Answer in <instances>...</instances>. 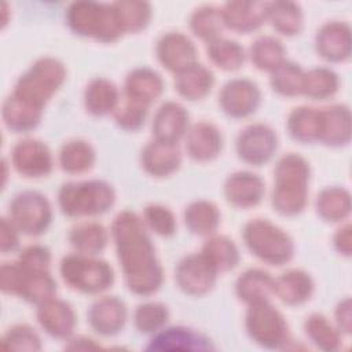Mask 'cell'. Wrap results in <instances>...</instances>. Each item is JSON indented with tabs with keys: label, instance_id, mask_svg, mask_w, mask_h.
Masks as SVG:
<instances>
[{
	"label": "cell",
	"instance_id": "30",
	"mask_svg": "<svg viewBox=\"0 0 352 352\" xmlns=\"http://www.w3.org/2000/svg\"><path fill=\"white\" fill-rule=\"evenodd\" d=\"M43 110L8 95L1 106V118L7 129L15 133L30 132L40 124Z\"/></svg>",
	"mask_w": 352,
	"mask_h": 352
},
{
	"label": "cell",
	"instance_id": "5",
	"mask_svg": "<svg viewBox=\"0 0 352 352\" xmlns=\"http://www.w3.org/2000/svg\"><path fill=\"white\" fill-rule=\"evenodd\" d=\"M242 239L254 257L270 265H285L296 253L292 236L268 219L248 221L242 230Z\"/></svg>",
	"mask_w": 352,
	"mask_h": 352
},
{
	"label": "cell",
	"instance_id": "35",
	"mask_svg": "<svg viewBox=\"0 0 352 352\" xmlns=\"http://www.w3.org/2000/svg\"><path fill=\"white\" fill-rule=\"evenodd\" d=\"M319 109L300 106L289 114L286 126L287 132L298 143L312 144L319 139Z\"/></svg>",
	"mask_w": 352,
	"mask_h": 352
},
{
	"label": "cell",
	"instance_id": "1",
	"mask_svg": "<svg viewBox=\"0 0 352 352\" xmlns=\"http://www.w3.org/2000/svg\"><path fill=\"white\" fill-rule=\"evenodd\" d=\"M110 235L128 290L138 296L158 292L164 270L142 217L131 210L120 212L111 223Z\"/></svg>",
	"mask_w": 352,
	"mask_h": 352
},
{
	"label": "cell",
	"instance_id": "28",
	"mask_svg": "<svg viewBox=\"0 0 352 352\" xmlns=\"http://www.w3.org/2000/svg\"><path fill=\"white\" fill-rule=\"evenodd\" d=\"M164 92L162 77L150 67L131 70L124 81V96L151 104Z\"/></svg>",
	"mask_w": 352,
	"mask_h": 352
},
{
	"label": "cell",
	"instance_id": "54",
	"mask_svg": "<svg viewBox=\"0 0 352 352\" xmlns=\"http://www.w3.org/2000/svg\"><path fill=\"white\" fill-rule=\"evenodd\" d=\"M67 341L69 344L66 345V349H70V351H94V349L102 348L99 344H96L92 338H88V337H77Z\"/></svg>",
	"mask_w": 352,
	"mask_h": 352
},
{
	"label": "cell",
	"instance_id": "8",
	"mask_svg": "<svg viewBox=\"0 0 352 352\" xmlns=\"http://www.w3.org/2000/svg\"><path fill=\"white\" fill-rule=\"evenodd\" d=\"M0 289L6 294H14L30 304H41L56 294V282L50 270L33 271L18 261L3 263L0 267Z\"/></svg>",
	"mask_w": 352,
	"mask_h": 352
},
{
	"label": "cell",
	"instance_id": "22",
	"mask_svg": "<svg viewBox=\"0 0 352 352\" xmlns=\"http://www.w3.org/2000/svg\"><path fill=\"white\" fill-rule=\"evenodd\" d=\"M190 128V116L188 111L177 102H165L162 103L154 114L151 129L153 139L179 143L183 139Z\"/></svg>",
	"mask_w": 352,
	"mask_h": 352
},
{
	"label": "cell",
	"instance_id": "26",
	"mask_svg": "<svg viewBox=\"0 0 352 352\" xmlns=\"http://www.w3.org/2000/svg\"><path fill=\"white\" fill-rule=\"evenodd\" d=\"M315 285L311 275L300 268H292L274 278V296L283 304L297 307L305 304L312 293Z\"/></svg>",
	"mask_w": 352,
	"mask_h": 352
},
{
	"label": "cell",
	"instance_id": "18",
	"mask_svg": "<svg viewBox=\"0 0 352 352\" xmlns=\"http://www.w3.org/2000/svg\"><path fill=\"white\" fill-rule=\"evenodd\" d=\"M36 318L41 329L56 340H69L76 329V312L65 300L52 297L37 305Z\"/></svg>",
	"mask_w": 352,
	"mask_h": 352
},
{
	"label": "cell",
	"instance_id": "3",
	"mask_svg": "<svg viewBox=\"0 0 352 352\" xmlns=\"http://www.w3.org/2000/svg\"><path fill=\"white\" fill-rule=\"evenodd\" d=\"M66 80L65 65L52 56L38 58L18 78L11 95L44 110Z\"/></svg>",
	"mask_w": 352,
	"mask_h": 352
},
{
	"label": "cell",
	"instance_id": "16",
	"mask_svg": "<svg viewBox=\"0 0 352 352\" xmlns=\"http://www.w3.org/2000/svg\"><path fill=\"white\" fill-rule=\"evenodd\" d=\"M128 309L117 296H103L95 300L88 312L87 320L91 329L103 337L117 336L125 326Z\"/></svg>",
	"mask_w": 352,
	"mask_h": 352
},
{
	"label": "cell",
	"instance_id": "21",
	"mask_svg": "<svg viewBox=\"0 0 352 352\" xmlns=\"http://www.w3.org/2000/svg\"><path fill=\"white\" fill-rule=\"evenodd\" d=\"M224 28L248 34L267 22V1H228L221 7Z\"/></svg>",
	"mask_w": 352,
	"mask_h": 352
},
{
	"label": "cell",
	"instance_id": "11",
	"mask_svg": "<svg viewBox=\"0 0 352 352\" xmlns=\"http://www.w3.org/2000/svg\"><path fill=\"white\" fill-rule=\"evenodd\" d=\"M278 148L275 131L265 124H250L243 128L235 140L238 158L245 164L261 166L272 160Z\"/></svg>",
	"mask_w": 352,
	"mask_h": 352
},
{
	"label": "cell",
	"instance_id": "44",
	"mask_svg": "<svg viewBox=\"0 0 352 352\" xmlns=\"http://www.w3.org/2000/svg\"><path fill=\"white\" fill-rule=\"evenodd\" d=\"M188 23L194 36L208 44L221 37V32L224 29L221 8L214 6H202L191 14Z\"/></svg>",
	"mask_w": 352,
	"mask_h": 352
},
{
	"label": "cell",
	"instance_id": "9",
	"mask_svg": "<svg viewBox=\"0 0 352 352\" xmlns=\"http://www.w3.org/2000/svg\"><path fill=\"white\" fill-rule=\"evenodd\" d=\"M245 329L250 340L265 349H283L290 342L287 322L270 300L248 305Z\"/></svg>",
	"mask_w": 352,
	"mask_h": 352
},
{
	"label": "cell",
	"instance_id": "4",
	"mask_svg": "<svg viewBox=\"0 0 352 352\" xmlns=\"http://www.w3.org/2000/svg\"><path fill=\"white\" fill-rule=\"evenodd\" d=\"M116 202L113 186L104 180L91 179L67 182L58 191V205L67 217L100 216Z\"/></svg>",
	"mask_w": 352,
	"mask_h": 352
},
{
	"label": "cell",
	"instance_id": "15",
	"mask_svg": "<svg viewBox=\"0 0 352 352\" xmlns=\"http://www.w3.org/2000/svg\"><path fill=\"white\" fill-rule=\"evenodd\" d=\"M146 351H213L212 340L201 331L186 326L164 327L154 333Z\"/></svg>",
	"mask_w": 352,
	"mask_h": 352
},
{
	"label": "cell",
	"instance_id": "52",
	"mask_svg": "<svg viewBox=\"0 0 352 352\" xmlns=\"http://www.w3.org/2000/svg\"><path fill=\"white\" fill-rule=\"evenodd\" d=\"M336 326L341 334H351L352 331V304L351 298L345 297L341 300L334 311Z\"/></svg>",
	"mask_w": 352,
	"mask_h": 352
},
{
	"label": "cell",
	"instance_id": "47",
	"mask_svg": "<svg viewBox=\"0 0 352 352\" xmlns=\"http://www.w3.org/2000/svg\"><path fill=\"white\" fill-rule=\"evenodd\" d=\"M148 107L150 106L143 102L124 96V100L120 102L118 107L113 113V117L118 128L128 132H135L143 126Z\"/></svg>",
	"mask_w": 352,
	"mask_h": 352
},
{
	"label": "cell",
	"instance_id": "45",
	"mask_svg": "<svg viewBox=\"0 0 352 352\" xmlns=\"http://www.w3.org/2000/svg\"><path fill=\"white\" fill-rule=\"evenodd\" d=\"M304 69L292 60H285L274 72H271L270 84L274 92L280 96L294 98L301 95Z\"/></svg>",
	"mask_w": 352,
	"mask_h": 352
},
{
	"label": "cell",
	"instance_id": "7",
	"mask_svg": "<svg viewBox=\"0 0 352 352\" xmlns=\"http://www.w3.org/2000/svg\"><path fill=\"white\" fill-rule=\"evenodd\" d=\"M59 274L69 287L84 294H100L114 283V271L109 263L77 252L60 260Z\"/></svg>",
	"mask_w": 352,
	"mask_h": 352
},
{
	"label": "cell",
	"instance_id": "37",
	"mask_svg": "<svg viewBox=\"0 0 352 352\" xmlns=\"http://www.w3.org/2000/svg\"><path fill=\"white\" fill-rule=\"evenodd\" d=\"M69 242L77 253L96 256L107 246L109 232L99 223H80L70 230Z\"/></svg>",
	"mask_w": 352,
	"mask_h": 352
},
{
	"label": "cell",
	"instance_id": "42",
	"mask_svg": "<svg viewBox=\"0 0 352 352\" xmlns=\"http://www.w3.org/2000/svg\"><path fill=\"white\" fill-rule=\"evenodd\" d=\"M285 55L282 41L274 36H261L250 47V60L256 69L263 72H274L286 60Z\"/></svg>",
	"mask_w": 352,
	"mask_h": 352
},
{
	"label": "cell",
	"instance_id": "13",
	"mask_svg": "<svg viewBox=\"0 0 352 352\" xmlns=\"http://www.w3.org/2000/svg\"><path fill=\"white\" fill-rule=\"evenodd\" d=\"M261 103L258 85L249 78H232L219 92V106L231 118L241 120L256 113Z\"/></svg>",
	"mask_w": 352,
	"mask_h": 352
},
{
	"label": "cell",
	"instance_id": "29",
	"mask_svg": "<svg viewBox=\"0 0 352 352\" xmlns=\"http://www.w3.org/2000/svg\"><path fill=\"white\" fill-rule=\"evenodd\" d=\"M175 89L187 100H201L213 88L214 76L202 63H194L175 74Z\"/></svg>",
	"mask_w": 352,
	"mask_h": 352
},
{
	"label": "cell",
	"instance_id": "17",
	"mask_svg": "<svg viewBox=\"0 0 352 352\" xmlns=\"http://www.w3.org/2000/svg\"><path fill=\"white\" fill-rule=\"evenodd\" d=\"M155 55L158 62L175 74L198 62L197 47L180 32L162 34L155 44Z\"/></svg>",
	"mask_w": 352,
	"mask_h": 352
},
{
	"label": "cell",
	"instance_id": "19",
	"mask_svg": "<svg viewBox=\"0 0 352 352\" xmlns=\"http://www.w3.org/2000/svg\"><path fill=\"white\" fill-rule=\"evenodd\" d=\"M315 48L320 58L331 63L345 62L351 58V28L346 22L331 21L324 23L315 36Z\"/></svg>",
	"mask_w": 352,
	"mask_h": 352
},
{
	"label": "cell",
	"instance_id": "10",
	"mask_svg": "<svg viewBox=\"0 0 352 352\" xmlns=\"http://www.w3.org/2000/svg\"><path fill=\"white\" fill-rule=\"evenodd\" d=\"M8 219L29 236L44 234L52 221V208L45 195L34 190L18 192L10 202Z\"/></svg>",
	"mask_w": 352,
	"mask_h": 352
},
{
	"label": "cell",
	"instance_id": "20",
	"mask_svg": "<svg viewBox=\"0 0 352 352\" xmlns=\"http://www.w3.org/2000/svg\"><path fill=\"white\" fill-rule=\"evenodd\" d=\"M224 197L230 205L238 209H249L257 206L264 194V180L249 170H238L231 173L223 187Z\"/></svg>",
	"mask_w": 352,
	"mask_h": 352
},
{
	"label": "cell",
	"instance_id": "6",
	"mask_svg": "<svg viewBox=\"0 0 352 352\" xmlns=\"http://www.w3.org/2000/svg\"><path fill=\"white\" fill-rule=\"evenodd\" d=\"M65 18L73 33L100 43H114L124 34L111 3L74 1L67 7Z\"/></svg>",
	"mask_w": 352,
	"mask_h": 352
},
{
	"label": "cell",
	"instance_id": "51",
	"mask_svg": "<svg viewBox=\"0 0 352 352\" xmlns=\"http://www.w3.org/2000/svg\"><path fill=\"white\" fill-rule=\"evenodd\" d=\"M19 246V231L8 217L0 221V250L1 253L14 252Z\"/></svg>",
	"mask_w": 352,
	"mask_h": 352
},
{
	"label": "cell",
	"instance_id": "14",
	"mask_svg": "<svg viewBox=\"0 0 352 352\" xmlns=\"http://www.w3.org/2000/svg\"><path fill=\"white\" fill-rule=\"evenodd\" d=\"M11 164L19 175L37 179L51 173L54 160L48 146L44 142L26 138L19 140L12 147Z\"/></svg>",
	"mask_w": 352,
	"mask_h": 352
},
{
	"label": "cell",
	"instance_id": "2",
	"mask_svg": "<svg viewBox=\"0 0 352 352\" xmlns=\"http://www.w3.org/2000/svg\"><path fill=\"white\" fill-rule=\"evenodd\" d=\"M309 179L311 166L304 157L296 153L282 155L274 168V210L286 217L300 214L307 206Z\"/></svg>",
	"mask_w": 352,
	"mask_h": 352
},
{
	"label": "cell",
	"instance_id": "48",
	"mask_svg": "<svg viewBox=\"0 0 352 352\" xmlns=\"http://www.w3.org/2000/svg\"><path fill=\"white\" fill-rule=\"evenodd\" d=\"M147 230L160 236H172L176 232V217L173 212L161 204H150L143 210L142 217Z\"/></svg>",
	"mask_w": 352,
	"mask_h": 352
},
{
	"label": "cell",
	"instance_id": "23",
	"mask_svg": "<svg viewBox=\"0 0 352 352\" xmlns=\"http://www.w3.org/2000/svg\"><path fill=\"white\" fill-rule=\"evenodd\" d=\"M184 142L188 157L199 162H208L217 158L223 148L221 132L209 121H199L190 125Z\"/></svg>",
	"mask_w": 352,
	"mask_h": 352
},
{
	"label": "cell",
	"instance_id": "38",
	"mask_svg": "<svg viewBox=\"0 0 352 352\" xmlns=\"http://www.w3.org/2000/svg\"><path fill=\"white\" fill-rule=\"evenodd\" d=\"M267 21L283 36H296L302 29V11L293 1H270L267 3Z\"/></svg>",
	"mask_w": 352,
	"mask_h": 352
},
{
	"label": "cell",
	"instance_id": "34",
	"mask_svg": "<svg viewBox=\"0 0 352 352\" xmlns=\"http://www.w3.org/2000/svg\"><path fill=\"white\" fill-rule=\"evenodd\" d=\"M201 253L208 258V261L216 268L219 274L234 270L241 260L238 246L231 238L226 235H209L202 246Z\"/></svg>",
	"mask_w": 352,
	"mask_h": 352
},
{
	"label": "cell",
	"instance_id": "50",
	"mask_svg": "<svg viewBox=\"0 0 352 352\" xmlns=\"http://www.w3.org/2000/svg\"><path fill=\"white\" fill-rule=\"evenodd\" d=\"M16 261L28 270L47 271L51 264V252L44 245H29L21 250Z\"/></svg>",
	"mask_w": 352,
	"mask_h": 352
},
{
	"label": "cell",
	"instance_id": "25",
	"mask_svg": "<svg viewBox=\"0 0 352 352\" xmlns=\"http://www.w3.org/2000/svg\"><path fill=\"white\" fill-rule=\"evenodd\" d=\"M319 139L327 147H342L351 142V111L345 104L319 109Z\"/></svg>",
	"mask_w": 352,
	"mask_h": 352
},
{
	"label": "cell",
	"instance_id": "39",
	"mask_svg": "<svg viewBox=\"0 0 352 352\" xmlns=\"http://www.w3.org/2000/svg\"><path fill=\"white\" fill-rule=\"evenodd\" d=\"M304 331L307 338L320 351L334 352L341 346V333L336 324L322 314H311L304 322Z\"/></svg>",
	"mask_w": 352,
	"mask_h": 352
},
{
	"label": "cell",
	"instance_id": "36",
	"mask_svg": "<svg viewBox=\"0 0 352 352\" xmlns=\"http://www.w3.org/2000/svg\"><path fill=\"white\" fill-rule=\"evenodd\" d=\"M58 160L63 172L81 175L92 169L96 155L94 147L87 140L73 139L62 146Z\"/></svg>",
	"mask_w": 352,
	"mask_h": 352
},
{
	"label": "cell",
	"instance_id": "53",
	"mask_svg": "<svg viewBox=\"0 0 352 352\" xmlns=\"http://www.w3.org/2000/svg\"><path fill=\"white\" fill-rule=\"evenodd\" d=\"M333 245L334 249L345 257H349L352 253V227L349 223L341 226L334 236H333Z\"/></svg>",
	"mask_w": 352,
	"mask_h": 352
},
{
	"label": "cell",
	"instance_id": "33",
	"mask_svg": "<svg viewBox=\"0 0 352 352\" xmlns=\"http://www.w3.org/2000/svg\"><path fill=\"white\" fill-rule=\"evenodd\" d=\"M316 213L327 223L345 220L351 213V194L344 187H326L316 197Z\"/></svg>",
	"mask_w": 352,
	"mask_h": 352
},
{
	"label": "cell",
	"instance_id": "40",
	"mask_svg": "<svg viewBox=\"0 0 352 352\" xmlns=\"http://www.w3.org/2000/svg\"><path fill=\"white\" fill-rule=\"evenodd\" d=\"M122 33H139L151 19V6L147 1L120 0L111 3Z\"/></svg>",
	"mask_w": 352,
	"mask_h": 352
},
{
	"label": "cell",
	"instance_id": "31",
	"mask_svg": "<svg viewBox=\"0 0 352 352\" xmlns=\"http://www.w3.org/2000/svg\"><path fill=\"white\" fill-rule=\"evenodd\" d=\"M235 294L246 305L270 300L274 294V278L261 268H249L235 280Z\"/></svg>",
	"mask_w": 352,
	"mask_h": 352
},
{
	"label": "cell",
	"instance_id": "49",
	"mask_svg": "<svg viewBox=\"0 0 352 352\" xmlns=\"http://www.w3.org/2000/svg\"><path fill=\"white\" fill-rule=\"evenodd\" d=\"M1 345L8 351H40L43 348L37 331L25 323H18L7 329Z\"/></svg>",
	"mask_w": 352,
	"mask_h": 352
},
{
	"label": "cell",
	"instance_id": "12",
	"mask_svg": "<svg viewBox=\"0 0 352 352\" xmlns=\"http://www.w3.org/2000/svg\"><path fill=\"white\" fill-rule=\"evenodd\" d=\"M217 275L216 268L201 252L184 256L175 268V280L179 289L194 297L208 294L216 285Z\"/></svg>",
	"mask_w": 352,
	"mask_h": 352
},
{
	"label": "cell",
	"instance_id": "43",
	"mask_svg": "<svg viewBox=\"0 0 352 352\" xmlns=\"http://www.w3.org/2000/svg\"><path fill=\"white\" fill-rule=\"evenodd\" d=\"M208 58L213 65L226 72L238 70L245 62L242 45L231 38L219 37L206 44Z\"/></svg>",
	"mask_w": 352,
	"mask_h": 352
},
{
	"label": "cell",
	"instance_id": "27",
	"mask_svg": "<svg viewBox=\"0 0 352 352\" xmlns=\"http://www.w3.org/2000/svg\"><path fill=\"white\" fill-rule=\"evenodd\" d=\"M121 102L117 85L103 77L92 78L84 89V107L95 117L113 114Z\"/></svg>",
	"mask_w": 352,
	"mask_h": 352
},
{
	"label": "cell",
	"instance_id": "41",
	"mask_svg": "<svg viewBox=\"0 0 352 352\" xmlns=\"http://www.w3.org/2000/svg\"><path fill=\"white\" fill-rule=\"evenodd\" d=\"M340 87L337 73L329 67H314L304 72L301 95L314 100H324L336 95Z\"/></svg>",
	"mask_w": 352,
	"mask_h": 352
},
{
	"label": "cell",
	"instance_id": "32",
	"mask_svg": "<svg viewBox=\"0 0 352 352\" xmlns=\"http://www.w3.org/2000/svg\"><path fill=\"white\" fill-rule=\"evenodd\" d=\"M220 217L221 214L216 204L206 199H198L188 204L183 213L187 230L191 234L201 236L214 234L220 226Z\"/></svg>",
	"mask_w": 352,
	"mask_h": 352
},
{
	"label": "cell",
	"instance_id": "24",
	"mask_svg": "<svg viewBox=\"0 0 352 352\" xmlns=\"http://www.w3.org/2000/svg\"><path fill=\"white\" fill-rule=\"evenodd\" d=\"M182 164V154L177 143L150 140L140 153V165L143 170L154 177H166L173 175Z\"/></svg>",
	"mask_w": 352,
	"mask_h": 352
},
{
	"label": "cell",
	"instance_id": "46",
	"mask_svg": "<svg viewBox=\"0 0 352 352\" xmlns=\"http://www.w3.org/2000/svg\"><path fill=\"white\" fill-rule=\"evenodd\" d=\"M169 320V309L158 301L139 304L133 312V324L139 333L154 334L165 327Z\"/></svg>",
	"mask_w": 352,
	"mask_h": 352
}]
</instances>
